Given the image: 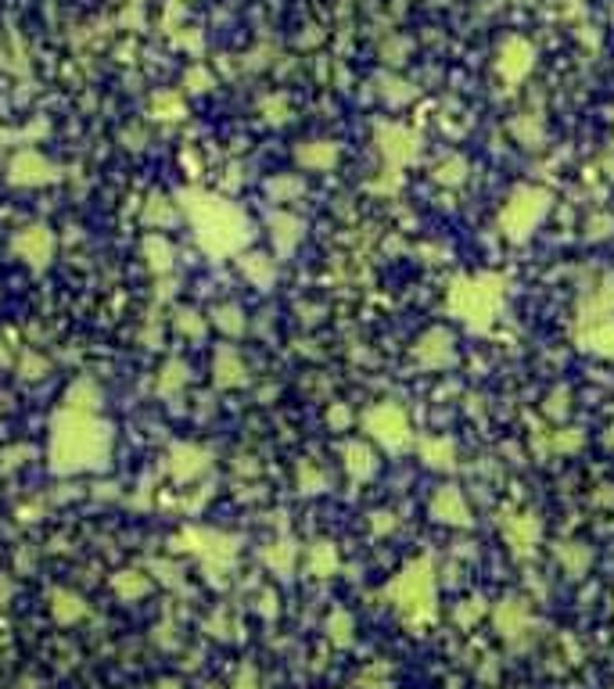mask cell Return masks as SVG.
I'll list each match as a JSON object with an SVG mask.
<instances>
[{"instance_id": "obj_22", "label": "cell", "mask_w": 614, "mask_h": 689, "mask_svg": "<svg viewBox=\"0 0 614 689\" xmlns=\"http://www.w3.org/2000/svg\"><path fill=\"white\" fill-rule=\"evenodd\" d=\"M177 457L180 459H173V470H177L180 478H187V474H194V470L205 467V457H201L198 449H177Z\"/></svg>"}, {"instance_id": "obj_29", "label": "cell", "mask_w": 614, "mask_h": 689, "mask_svg": "<svg viewBox=\"0 0 614 689\" xmlns=\"http://www.w3.org/2000/svg\"><path fill=\"white\" fill-rule=\"evenodd\" d=\"M331 420H334V424H349V409H342V406H334V413H331Z\"/></svg>"}, {"instance_id": "obj_8", "label": "cell", "mask_w": 614, "mask_h": 689, "mask_svg": "<svg viewBox=\"0 0 614 689\" xmlns=\"http://www.w3.org/2000/svg\"><path fill=\"white\" fill-rule=\"evenodd\" d=\"M532 65H536L532 44H525V40H507L503 44V51H499V76L507 83H521L532 72Z\"/></svg>"}, {"instance_id": "obj_3", "label": "cell", "mask_w": 614, "mask_h": 689, "mask_svg": "<svg viewBox=\"0 0 614 689\" xmlns=\"http://www.w3.org/2000/svg\"><path fill=\"white\" fill-rule=\"evenodd\" d=\"M392 600L406 622H428L435 614V574H431L428 560H414L395 578Z\"/></svg>"}, {"instance_id": "obj_23", "label": "cell", "mask_w": 614, "mask_h": 689, "mask_svg": "<svg viewBox=\"0 0 614 689\" xmlns=\"http://www.w3.org/2000/svg\"><path fill=\"white\" fill-rule=\"evenodd\" d=\"M216 316H220L216 324H220L223 331H230V334H241V327H245V320H241V309H238V305H223V309H220Z\"/></svg>"}, {"instance_id": "obj_21", "label": "cell", "mask_w": 614, "mask_h": 689, "mask_svg": "<svg viewBox=\"0 0 614 689\" xmlns=\"http://www.w3.org/2000/svg\"><path fill=\"white\" fill-rule=\"evenodd\" d=\"M464 176H467V162H464V159H449V162H442V166L435 170V180H438V183H449V187L464 183Z\"/></svg>"}, {"instance_id": "obj_12", "label": "cell", "mask_w": 614, "mask_h": 689, "mask_svg": "<svg viewBox=\"0 0 614 689\" xmlns=\"http://www.w3.org/2000/svg\"><path fill=\"white\" fill-rule=\"evenodd\" d=\"M11 180H15V183H47V180H51V166H47L36 151H22V155L11 162Z\"/></svg>"}, {"instance_id": "obj_13", "label": "cell", "mask_w": 614, "mask_h": 689, "mask_svg": "<svg viewBox=\"0 0 614 689\" xmlns=\"http://www.w3.org/2000/svg\"><path fill=\"white\" fill-rule=\"evenodd\" d=\"M503 531H507L510 546H514L517 553H525V550L536 546V539H539V520H536V517H507Z\"/></svg>"}, {"instance_id": "obj_26", "label": "cell", "mask_w": 614, "mask_h": 689, "mask_svg": "<svg viewBox=\"0 0 614 689\" xmlns=\"http://www.w3.org/2000/svg\"><path fill=\"white\" fill-rule=\"evenodd\" d=\"M514 133H521V140H525V144H532V148H536V144L543 140V126H539V118H536L532 126H525V122H514Z\"/></svg>"}, {"instance_id": "obj_7", "label": "cell", "mask_w": 614, "mask_h": 689, "mask_svg": "<svg viewBox=\"0 0 614 689\" xmlns=\"http://www.w3.org/2000/svg\"><path fill=\"white\" fill-rule=\"evenodd\" d=\"M414 355H417L421 366L442 370V366H449L456 359V342H453V334L445 327H435V331H428L421 342L414 344Z\"/></svg>"}, {"instance_id": "obj_25", "label": "cell", "mask_w": 614, "mask_h": 689, "mask_svg": "<svg viewBox=\"0 0 614 689\" xmlns=\"http://www.w3.org/2000/svg\"><path fill=\"white\" fill-rule=\"evenodd\" d=\"M327 629H331V635H334V643H349V632H353V618H349V614H334Z\"/></svg>"}, {"instance_id": "obj_27", "label": "cell", "mask_w": 614, "mask_h": 689, "mask_svg": "<svg viewBox=\"0 0 614 689\" xmlns=\"http://www.w3.org/2000/svg\"><path fill=\"white\" fill-rule=\"evenodd\" d=\"M578 442H582V435H578V431H557V435H553V449H560V453L578 449Z\"/></svg>"}, {"instance_id": "obj_19", "label": "cell", "mask_w": 614, "mask_h": 689, "mask_svg": "<svg viewBox=\"0 0 614 689\" xmlns=\"http://www.w3.org/2000/svg\"><path fill=\"white\" fill-rule=\"evenodd\" d=\"M334 159H338V148H334V144H306V148L299 151V162H302L306 170H331Z\"/></svg>"}, {"instance_id": "obj_20", "label": "cell", "mask_w": 614, "mask_h": 689, "mask_svg": "<svg viewBox=\"0 0 614 689\" xmlns=\"http://www.w3.org/2000/svg\"><path fill=\"white\" fill-rule=\"evenodd\" d=\"M557 560L571 574H582L589 568V550H582L578 542H564V546H557Z\"/></svg>"}, {"instance_id": "obj_11", "label": "cell", "mask_w": 614, "mask_h": 689, "mask_svg": "<svg viewBox=\"0 0 614 689\" xmlns=\"http://www.w3.org/2000/svg\"><path fill=\"white\" fill-rule=\"evenodd\" d=\"M496 625H499V632H503L507 639L517 643V635L532 625L528 603H525V600H503V603L496 607Z\"/></svg>"}, {"instance_id": "obj_9", "label": "cell", "mask_w": 614, "mask_h": 689, "mask_svg": "<svg viewBox=\"0 0 614 689\" xmlns=\"http://www.w3.org/2000/svg\"><path fill=\"white\" fill-rule=\"evenodd\" d=\"M377 140H381V151H384V159L392 166H403V162H410L417 155V137L410 129H403V126H381Z\"/></svg>"}, {"instance_id": "obj_1", "label": "cell", "mask_w": 614, "mask_h": 689, "mask_svg": "<svg viewBox=\"0 0 614 689\" xmlns=\"http://www.w3.org/2000/svg\"><path fill=\"white\" fill-rule=\"evenodd\" d=\"M105 453V427H97L87 413H68L55 427V467L58 470H83L101 463Z\"/></svg>"}, {"instance_id": "obj_4", "label": "cell", "mask_w": 614, "mask_h": 689, "mask_svg": "<svg viewBox=\"0 0 614 689\" xmlns=\"http://www.w3.org/2000/svg\"><path fill=\"white\" fill-rule=\"evenodd\" d=\"M198 237H201V244L212 248V252H234L248 237V230H245L241 212L230 209L227 201H201Z\"/></svg>"}, {"instance_id": "obj_17", "label": "cell", "mask_w": 614, "mask_h": 689, "mask_svg": "<svg viewBox=\"0 0 614 689\" xmlns=\"http://www.w3.org/2000/svg\"><path fill=\"white\" fill-rule=\"evenodd\" d=\"M345 470H349L353 478H370V474L377 470V457L370 453V446L349 442V446H345Z\"/></svg>"}, {"instance_id": "obj_18", "label": "cell", "mask_w": 614, "mask_h": 689, "mask_svg": "<svg viewBox=\"0 0 614 689\" xmlns=\"http://www.w3.org/2000/svg\"><path fill=\"white\" fill-rule=\"evenodd\" d=\"M216 381H220V385H241V381H245V366H241L238 352L223 348V352L216 355Z\"/></svg>"}, {"instance_id": "obj_24", "label": "cell", "mask_w": 614, "mask_h": 689, "mask_svg": "<svg viewBox=\"0 0 614 689\" xmlns=\"http://www.w3.org/2000/svg\"><path fill=\"white\" fill-rule=\"evenodd\" d=\"M312 571H316V574L334 571V550H331L327 542H320V546L312 550Z\"/></svg>"}, {"instance_id": "obj_6", "label": "cell", "mask_w": 614, "mask_h": 689, "mask_svg": "<svg viewBox=\"0 0 614 689\" xmlns=\"http://www.w3.org/2000/svg\"><path fill=\"white\" fill-rule=\"evenodd\" d=\"M367 431L384 449H406V446H410V420H406V413H403L399 406H392V402L370 409Z\"/></svg>"}, {"instance_id": "obj_5", "label": "cell", "mask_w": 614, "mask_h": 689, "mask_svg": "<svg viewBox=\"0 0 614 689\" xmlns=\"http://www.w3.org/2000/svg\"><path fill=\"white\" fill-rule=\"evenodd\" d=\"M547 212H550V194L543 187H517L499 212V227L510 241H521L543 223Z\"/></svg>"}, {"instance_id": "obj_14", "label": "cell", "mask_w": 614, "mask_h": 689, "mask_svg": "<svg viewBox=\"0 0 614 689\" xmlns=\"http://www.w3.org/2000/svg\"><path fill=\"white\" fill-rule=\"evenodd\" d=\"M582 348L597 355H614V320H593L589 331H582Z\"/></svg>"}, {"instance_id": "obj_10", "label": "cell", "mask_w": 614, "mask_h": 689, "mask_svg": "<svg viewBox=\"0 0 614 689\" xmlns=\"http://www.w3.org/2000/svg\"><path fill=\"white\" fill-rule=\"evenodd\" d=\"M431 517L442 520V524H460V528L471 524V510H467L460 488H453V485H445V488L435 492V499H431Z\"/></svg>"}, {"instance_id": "obj_2", "label": "cell", "mask_w": 614, "mask_h": 689, "mask_svg": "<svg viewBox=\"0 0 614 689\" xmlns=\"http://www.w3.org/2000/svg\"><path fill=\"white\" fill-rule=\"evenodd\" d=\"M499 291H503V281H499V277L456 281V287L449 291V309H453L471 331H486L492 324V316H496Z\"/></svg>"}, {"instance_id": "obj_15", "label": "cell", "mask_w": 614, "mask_h": 689, "mask_svg": "<svg viewBox=\"0 0 614 689\" xmlns=\"http://www.w3.org/2000/svg\"><path fill=\"white\" fill-rule=\"evenodd\" d=\"M51 233L44 227H29L18 241H15V248L22 252V255H33V262H47V255H51Z\"/></svg>"}, {"instance_id": "obj_28", "label": "cell", "mask_w": 614, "mask_h": 689, "mask_svg": "<svg viewBox=\"0 0 614 689\" xmlns=\"http://www.w3.org/2000/svg\"><path fill=\"white\" fill-rule=\"evenodd\" d=\"M614 227V220H608V216H597V220H589V237L593 241H600V237H608Z\"/></svg>"}, {"instance_id": "obj_16", "label": "cell", "mask_w": 614, "mask_h": 689, "mask_svg": "<svg viewBox=\"0 0 614 689\" xmlns=\"http://www.w3.org/2000/svg\"><path fill=\"white\" fill-rule=\"evenodd\" d=\"M421 457L435 470H453L456 467V446L449 438H428V442H421Z\"/></svg>"}]
</instances>
